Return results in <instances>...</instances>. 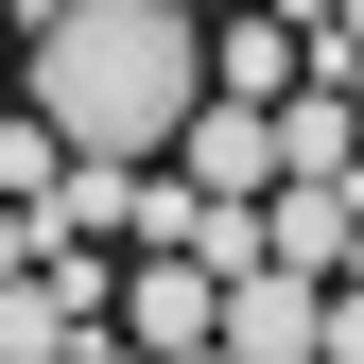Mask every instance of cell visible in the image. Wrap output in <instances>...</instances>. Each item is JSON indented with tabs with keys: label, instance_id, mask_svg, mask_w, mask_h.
Here are the masks:
<instances>
[{
	"label": "cell",
	"instance_id": "6da1fadb",
	"mask_svg": "<svg viewBox=\"0 0 364 364\" xmlns=\"http://www.w3.org/2000/svg\"><path fill=\"white\" fill-rule=\"evenodd\" d=\"M18 87L70 122L87 156H173V139H191V105H208V35L173 18V0H53Z\"/></svg>",
	"mask_w": 364,
	"mask_h": 364
},
{
	"label": "cell",
	"instance_id": "7a4b0ae2",
	"mask_svg": "<svg viewBox=\"0 0 364 364\" xmlns=\"http://www.w3.org/2000/svg\"><path fill=\"white\" fill-rule=\"evenodd\" d=\"M122 330H139L156 364H173V347H225V260H191V243H139V278H122Z\"/></svg>",
	"mask_w": 364,
	"mask_h": 364
},
{
	"label": "cell",
	"instance_id": "3957f363",
	"mask_svg": "<svg viewBox=\"0 0 364 364\" xmlns=\"http://www.w3.org/2000/svg\"><path fill=\"white\" fill-rule=\"evenodd\" d=\"M225 347H243V364H312V347H330V278H295V260L225 278Z\"/></svg>",
	"mask_w": 364,
	"mask_h": 364
},
{
	"label": "cell",
	"instance_id": "277c9868",
	"mask_svg": "<svg viewBox=\"0 0 364 364\" xmlns=\"http://www.w3.org/2000/svg\"><path fill=\"white\" fill-rule=\"evenodd\" d=\"M173 173H191V191H278V105L208 87V105H191V139H173Z\"/></svg>",
	"mask_w": 364,
	"mask_h": 364
},
{
	"label": "cell",
	"instance_id": "5b68a950",
	"mask_svg": "<svg viewBox=\"0 0 364 364\" xmlns=\"http://www.w3.org/2000/svg\"><path fill=\"white\" fill-rule=\"evenodd\" d=\"M295 53H312V18H278V0H260V18H225V35H208V87H243V105H295Z\"/></svg>",
	"mask_w": 364,
	"mask_h": 364
},
{
	"label": "cell",
	"instance_id": "8992f818",
	"mask_svg": "<svg viewBox=\"0 0 364 364\" xmlns=\"http://www.w3.org/2000/svg\"><path fill=\"white\" fill-rule=\"evenodd\" d=\"M278 173H364V87H295L278 105Z\"/></svg>",
	"mask_w": 364,
	"mask_h": 364
},
{
	"label": "cell",
	"instance_id": "52a82bcc",
	"mask_svg": "<svg viewBox=\"0 0 364 364\" xmlns=\"http://www.w3.org/2000/svg\"><path fill=\"white\" fill-rule=\"evenodd\" d=\"M18 70H35V35H18V18H0V105H18Z\"/></svg>",
	"mask_w": 364,
	"mask_h": 364
},
{
	"label": "cell",
	"instance_id": "ba28073f",
	"mask_svg": "<svg viewBox=\"0 0 364 364\" xmlns=\"http://www.w3.org/2000/svg\"><path fill=\"white\" fill-rule=\"evenodd\" d=\"M173 364H243V347H173Z\"/></svg>",
	"mask_w": 364,
	"mask_h": 364
},
{
	"label": "cell",
	"instance_id": "9c48e42d",
	"mask_svg": "<svg viewBox=\"0 0 364 364\" xmlns=\"http://www.w3.org/2000/svg\"><path fill=\"white\" fill-rule=\"evenodd\" d=\"M278 18H330V0H278Z\"/></svg>",
	"mask_w": 364,
	"mask_h": 364
},
{
	"label": "cell",
	"instance_id": "30bf717a",
	"mask_svg": "<svg viewBox=\"0 0 364 364\" xmlns=\"http://www.w3.org/2000/svg\"><path fill=\"white\" fill-rule=\"evenodd\" d=\"M0 364H35V347H0Z\"/></svg>",
	"mask_w": 364,
	"mask_h": 364
},
{
	"label": "cell",
	"instance_id": "8fae6325",
	"mask_svg": "<svg viewBox=\"0 0 364 364\" xmlns=\"http://www.w3.org/2000/svg\"><path fill=\"white\" fill-rule=\"evenodd\" d=\"M312 364H330V347H312Z\"/></svg>",
	"mask_w": 364,
	"mask_h": 364
}]
</instances>
